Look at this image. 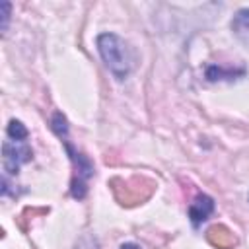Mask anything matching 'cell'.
<instances>
[{
    "mask_svg": "<svg viewBox=\"0 0 249 249\" xmlns=\"http://www.w3.org/2000/svg\"><path fill=\"white\" fill-rule=\"evenodd\" d=\"M0 8H2V31H6L8 29V21H10V10H12V6H10V2H2Z\"/></svg>",
    "mask_w": 249,
    "mask_h": 249,
    "instance_id": "10",
    "label": "cell"
},
{
    "mask_svg": "<svg viewBox=\"0 0 249 249\" xmlns=\"http://www.w3.org/2000/svg\"><path fill=\"white\" fill-rule=\"evenodd\" d=\"M64 148H66V154L70 156V161L74 165V175H72V183H70V193L74 198H84L86 193H88V179L93 175V165L91 161L82 154L78 152L70 140H68V134L60 138Z\"/></svg>",
    "mask_w": 249,
    "mask_h": 249,
    "instance_id": "3",
    "label": "cell"
},
{
    "mask_svg": "<svg viewBox=\"0 0 249 249\" xmlns=\"http://www.w3.org/2000/svg\"><path fill=\"white\" fill-rule=\"evenodd\" d=\"M212 212H214V200L208 195H196L193 198V202L189 204V218H191L193 226L202 224Z\"/></svg>",
    "mask_w": 249,
    "mask_h": 249,
    "instance_id": "5",
    "label": "cell"
},
{
    "mask_svg": "<svg viewBox=\"0 0 249 249\" xmlns=\"http://www.w3.org/2000/svg\"><path fill=\"white\" fill-rule=\"evenodd\" d=\"M235 74H243V70L233 72V70H224L222 66H208L206 68V78L210 82H216V80H233Z\"/></svg>",
    "mask_w": 249,
    "mask_h": 249,
    "instance_id": "8",
    "label": "cell"
},
{
    "mask_svg": "<svg viewBox=\"0 0 249 249\" xmlns=\"http://www.w3.org/2000/svg\"><path fill=\"white\" fill-rule=\"evenodd\" d=\"M109 187L113 189L115 198L123 204V206H134L140 204L144 200H148L156 189V183L148 177H130V179H121V177H113L109 181Z\"/></svg>",
    "mask_w": 249,
    "mask_h": 249,
    "instance_id": "2",
    "label": "cell"
},
{
    "mask_svg": "<svg viewBox=\"0 0 249 249\" xmlns=\"http://www.w3.org/2000/svg\"><path fill=\"white\" fill-rule=\"evenodd\" d=\"M95 43H97L99 56L109 68V72L117 80H124L132 72L136 62L134 51L128 47V43L115 33H101Z\"/></svg>",
    "mask_w": 249,
    "mask_h": 249,
    "instance_id": "1",
    "label": "cell"
},
{
    "mask_svg": "<svg viewBox=\"0 0 249 249\" xmlns=\"http://www.w3.org/2000/svg\"><path fill=\"white\" fill-rule=\"evenodd\" d=\"M119 249H140V245H136V243H123Z\"/></svg>",
    "mask_w": 249,
    "mask_h": 249,
    "instance_id": "11",
    "label": "cell"
},
{
    "mask_svg": "<svg viewBox=\"0 0 249 249\" xmlns=\"http://www.w3.org/2000/svg\"><path fill=\"white\" fill-rule=\"evenodd\" d=\"M231 31L245 47H249V8H243L233 16Z\"/></svg>",
    "mask_w": 249,
    "mask_h": 249,
    "instance_id": "7",
    "label": "cell"
},
{
    "mask_svg": "<svg viewBox=\"0 0 249 249\" xmlns=\"http://www.w3.org/2000/svg\"><path fill=\"white\" fill-rule=\"evenodd\" d=\"M6 132H8L10 140H16V142H25V138H27V128H25L19 121H16V119L10 121Z\"/></svg>",
    "mask_w": 249,
    "mask_h": 249,
    "instance_id": "9",
    "label": "cell"
},
{
    "mask_svg": "<svg viewBox=\"0 0 249 249\" xmlns=\"http://www.w3.org/2000/svg\"><path fill=\"white\" fill-rule=\"evenodd\" d=\"M247 200H249V195H247Z\"/></svg>",
    "mask_w": 249,
    "mask_h": 249,
    "instance_id": "12",
    "label": "cell"
},
{
    "mask_svg": "<svg viewBox=\"0 0 249 249\" xmlns=\"http://www.w3.org/2000/svg\"><path fill=\"white\" fill-rule=\"evenodd\" d=\"M2 154H4V171H6V175H18L19 167L33 160V150L27 142L6 140L4 146H2Z\"/></svg>",
    "mask_w": 249,
    "mask_h": 249,
    "instance_id": "4",
    "label": "cell"
},
{
    "mask_svg": "<svg viewBox=\"0 0 249 249\" xmlns=\"http://www.w3.org/2000/svg\"><path fill=\"white\" fill-rule=\"evenodd\" d=\"M206 239L210 245L218 247V249H233L237 245V237L231 230H228L226 226L222 224H216V226H210L208 231H206Z\"/></svg>",
    "mask_w": 249,
    "mask_h": 249,
    "instance_id": "6",
    "label": "cell"
}]
</instances>
